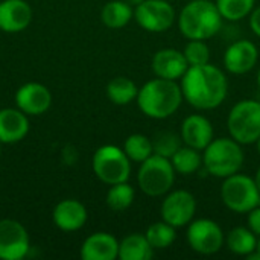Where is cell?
Returning <instances> with one entry per match:
<instances>
[{
	"label": "cell",
	"mask_w": 260,
	"mask_h": 260,
	"mask_svg": "<svg viewBox=\"0 0 260 260\" xmlns=\"http://www.w3.org/2000/svg\"><path fill=\"white\" fill-rule=\"evenodd\" d=\"M197 212V200L187 190L168 192L160 209V215L165 222L175 229H181L192 222Z\"/></svg>",
	"instance_id": "cell-11"
},
{
	"label": "cell",
	"mask_w": 260,
	"mask_h": 260,
	"mask_svg": "<svg viewBox=\"0 0 260 260\" xmlns=\"http://www.w3.org/2000/svg\"><path fill=\"white\" fill-rule=\"evenodd\" d=\"M133 17H134L133 6L123 0H111L105 3L101 12L102 23L110 29L125 27L131 21Z\"/></svg>",
	"instance_id": "cell-22"
},
{
	"label": "cell",
	"mask_w": 260,
	"mask_h": 260,
	"mask_svg": "<svg viewBox=\"0 0 260 260\" xmlns=\"http://www.w3.org/2000/svg\"><path fill=\"white\" fill-rule=\"evenodd\" d=\"M55 225L62 232H76L87 222V209L78 200H62L52 213Z\"/></svg>",
	"instance_id": "cell-18"
},
{
	"label": "cell",
	"mask_w": 260,
	"mask_h": 260,
	"mask_svg": "<svg viewBox=\"0 0 260 260\" xmlns=\"http://www.w3.org/2000/svg\"><path fill=\"white\" fill-rule=\"evenodd\" d=\"M257 84H259V87H260V69H259V73H257Z\"/></svg>",
	"instance_id": "cell-38"
},
{
	"label": "cell",
	"mask_w": 260,
	"mask_h": 260,
	"mask_svg": "<svg viewBox=\"0 0 260 260\" xmlns=\"http://www.w3.org/2000/svg\"><path fill=\"white\" fill-rule=\"evenodd\" d=\"M29 235L15 219L0 221V260H20L29 253Z\"/></svg>",
	"instance_id": "cell-12"
},
{
	"label": "cell",
	"mask_w": 260,
	"mask_h": 260,
	"mask_svg": "<svg viewBox=\"0 0 260 260\" xmlns=\"http://www.w3.org/2000/svg\"><path fill=\"white\" fill-rule=\"evenodd\" d=\"M254 183H256V186H257V190H259L260 193V168L256 171V175H254Z\"/></svg>",
	"instance_id": "cell-35"
},
{
	"label": "cell",
	"mask_w": 260,
	"mask_h": 260,
	"mask_svg": "<svg viewBox=\"0 0 260 260\" xmlns=\"http://www.w3.org/2000/svg\"><path fill=\"white\" fill-rule=\"evenodd\" d=\"M256 143H257V152H259V155H260V137H259V140H257Z\"/></svg>",
	"instance_id": "cell-37"
},
{
	"label": "cell",
	"mask_w": 260,
	"mask_h": 260,
	"mask_svg": "<svg viewBox=\"0 0 260 260\" xmlns=\"http://www.w3.org/2000/svg\"><path fill=\"white\" fill-rule=\"evenodd\" d=\"M91 165L96 177L108 186L128 181L131 175V160L123 149L114 145L101 146L94 152Z\"/></svg>",
	"instance_id": "cell-8"
},
{
	"label": "cell",
	"mask_w": 260,
	"mask_h": 260,
	"mask_svg": "<svg viewBox=\"0 0 260 260\" xmlns=\"http://www.w3.org/2000/svg\"><path fill=\"white\" fill-rule=\"evenodd\" d=\"M123 151L131 161L142 163L154 154L152 140L145 134H131L123 143Z\"/></svg>",
	"instance_id": "cell-27"
},
{
	"label": "cell",
	"mask_w": 260,
	"mask_h": 260,
	"mask_svg": "<svg viewBox=\"0 0 260 260\" xmlns=\"http://www.w3.org/2000/svg\"><path fill=\"white\" fill-rule=\"evenodd\" d=\"M187 69L189 64L184 53L177 49H160L152 56V72L157 78L177 81L183 78Z\"/></svg>",
	"instance_id": "cell-17"
},
{
	"label": "cell",
	"mask_w": 260,
	"mask_h": 260,
	"mask_svg": "<svg viewBox=\"0 0 260 260\" xmlns=\"http://www.w3.org/2000/svg\"><path fill=\"white\" fill-rule=\"evenodd\" d=\"M123 2H126V3L131 5V6H137V5H140L143 0H123Z\"/></svg>",
	"instance_id": "cell-36"
},
{
	"label": "cell",
	"mask_w": 260,
	"mask_h": 260,
	"mask_svg": "<svg viewBox=\"0 0 260 260\" xmlns=\"http://www.w3.org/2000/svg\"><path fill=\"white\" fill-rule=\"evenodd\" d=\"M227 248L238 256H248L257 247V236L248 227H235L225 236Z\"/></svg>",
	"instance_id": "cell-23"
},
{
	"label": "cell",
	"mask_w": 260,
	"mask_h": 260,
	"mask_svg": "<svg viewBox=\"0 0 260 260\" xmlns=\"http://www.w3.org/2000/svg\"><path fill=\"white\" fill-rule=\"evenodd\" d=\"M222 15L212 0H192L178 15V29L187 40H209L222 27Z\"/></svg>",
	"instance_id": "cell-3"
},
{
	"label": "cell",
	"mask_w": 260,
	"mask_h": 260,
	"mask_svg": "<svg viewBox=\"0 0 260 260\" xmlns=\"http://www.w3.org/2000/svg\"><path fill=\"white\" fill-rule=\"evenodd\" d=\"M29 120L21 110H0V143H17L26 137Z\"/></svg>",
	"instance_id": "cell-20"
},
{
	"label": "cell",
	"mask_w": 260,
	"mask_h": 260,
	"mask_svg": "<svg viewBox=\"0 0 260 260\" xmlns=\"http://www.w3.org/2000/svg\"><path fill=\"white\" fill-rule=\"evenodd\" d=\"M180 136L186 146L204 151L213 140V125L203 114H190L183 120Z\"/></svg>",
	"instance_id": "cell-15"
},
{
	"label": "cell",
	"mask_w": 260,
	"mask_h": 260,
	"mask_svg": "<svg viewBox=\"0 0 260 260\" xmlns=\"http://www.w3.org/2000/svg\"><path fill=\"white\" fill-rule=\"evenodd\" d=\"M259 59V52L254 43L239 40L230 44L224 53V67L233 75H245L254 69Z\"/></svg>",
	"instance_id": "cell-13"
},
{
	"label": "cell",
	"mask_w": 260,
	"mask_h": 260,
	"mask_svg": "<svg viewBox=\"0 0 260 260\" xmlns=\"http://www.w3.org/2000/svg\"><path fill=\"white\" fill-rule=\"evenodd\" d=\"M221 200L224 206L239 215L251 212L260 204V193L254 178L244 174H233L224 178L221 186Z\"/></svg>",
	"instance_id": "cell-7"
},
{
	"label": "cell",
	"mask_w": 260,
	"mask_h": 260,
	"mask_svg": "<svg viewBox=\"0 0 260 260\" xmlns=\"http://www.w3.org/2000/svg\"><path fill=\"white\" fill-rule=\"evenodd\" d=\"M169 160L175 172L180 175H192L203 166V155L200 151L186 145L181 146Z\"/></svg>",
	"instance_id": "cell-25"
},
{
	"label": "cell",
	"mask_w": 260,
	"mask_h": 260,
	"mask_svg": "<svg viewBox=\"0 0 260 260\" xmlns=\"http://www.w3.org/2000/svg\"><path fill=\"white\" fill-rule=\"evenodd\" d=\"M154 256V248L145 235L133 233L119 242L120 260H149Z\"/></svg>",
	"instance_id": "cell-21"
},
{
	"label": "cell",
	"mask_w": 260,
	"mask_h": 260,
	"mask_svg": "<svg viewBox=\"0 0 260 260\" xmlns=\"http://www.w3.org/2000/svg\"><path fill=\"white\" fill-rule=\"evenodd\" d=\"M184 101L197 110L207 111L218 108L227 98L229 81L224 72L213 66H190L181 78Z\"/></svg>",
	"instance_id": "cell-1"
},
{
	"label": "cell",
	"mask_w": 260,
	"mask_h": 260,
	"mask_svg": "<svg viewBox=\"0 0 260 260\" xmlns=\"http://www.w3.org/2000/svg\"><path fill=\"white\" fill-rule=\"evenodd\" d=\"M0 155H2V143H0Z\"/></svg>",
	"instance_id": "cell-39"
},
{
	"label": "cell",
	"mask_w": 260,
	"mask_h": 260,
	"mask_svg": "<svg viewBox=\"0 0 260 260\" xmlns=\"http://www.w3.org/2000/svg\"><path fill=\"white\" fill-rule=\"evenodd\" d=\"M136 101L145 116L163 120L178 111L184 98L181 85L177 84V81L155 78L139 88Z\"/></svg>",
	"instance_id": "cell-2"
},
{
	"label": "cell",
	"mask_w": 260,
	"mask_h": 260,
	"mask_svg": "<svg viewBox=\"0 0 260 260\" xmlns=\"http://www.w3.org/2000/svg\"><path fill=\"white\" fill-rule=\"evenodd\" d=\"M119 257V241L105 232L90 235L81 247L82 260H114Z\"/></svg>",
	"instance_id": "cell-19"
},
{
	"label": "cell",
	"mask_w": 260,
	"mask_h": 260,
	"mask_svg": "<svg viewBox=\"0 0 260 260\" xmlns=\"http://www.w3.org/2000/svg\"><path fill=\"white\" fill-rule=\"evenodd\" d=\"M32 20V9L24 0L0 2V30L17 34L24 30Z\"/></svg>",
	"instance_id": "cell-16"
},
{
	"label": "cell",
	"mask_w": 260,
	"mask_h": 260,
	"mask_svg": "<svg viewBox=\"0 0 260 260\" xmlns=\"http://www.w3.org/2000/svg\"><path fill=\"white\" fill-rule=\"evenodd\" d=\"M248 229L256 236H260V206L248 212Z\"/></svg>",
	"instance_id": "cell-32"
},
{
	"label": "cell",
	"mask_w": 260,
	"mask_h": 260,
	"mask_svg": "<svg viewBox=\"0 0 260 260\" xmlns=\"http://www.w3.org/2000/svg\"><path fill=\"white\" fill-rule=\"evenodd\" d=\"M15 104L17 108L24 114L38 116L49 110L52 104V94L46 85L40 82H27L17 90Z\"/></svg>",
	"instance_id": "cell-14"
},
{
	"label": "cell",
	"mask_w": 260,
	"mask_h": 260,
	"mask_svg": "<svg viewBox=\"0 0 260 260\" xmlns=\"http://www.w3.org/2000/svg\"><path fill=\"white\" fill-rule=\"evenodd\" d=\"M224 242L225 236L218 222L209 218H201L189 224L187 244L195 253L203 256L216 254L224 247Z\"/></svg>",
	"instance_id": "cell-9"
},
{
	"label": "cell",
	"mask_w": 260,
	"mask_h": 260,
	"mask_svg": "<svg viewBox=\"0 0 260 260\" xmlns=\"http://www.w3.org/2000/svg\"><path fill=\"white\" fill-rule=\"evenodd\" d=\"M139 88L134 81L125 76L111 79L107 85V96L114 105H128L137 99Z\"/></svg>",
	"instance_id": "cell-24"
},
{
	"label": "cell",
	"mask_w": 260,
	"mask_h": 260,
	"mask_svg": "<svg viewBox=\"0 0 260 260\" xmlns=\"http://www.w3.org/2000/svg\"><path fill=\"white\" fill-rule=\"evenodd\" d=\"M227 128L230 137L241 145H253L260 137V102L254 99L239 101L229 113Z\"/></svg>",
	"instance_id": "cell-6"
},
{
	"label": "cell",
	"mask_w": 260,
	"mask_h": 260,
	"mask_svg": "<svg viewBox=\"0 0 260 260\" xmlns=\"http://www.w3.org/2000/svg\"><path fill=\"white\" fill-rule=\"evenodd\" d=\"M247 257H248V259L260 260V239H257V247H256V250H254L251 254H248Z\"/></svg>",
	"instance_id": "cell-34"
},
{
	"label": "cell",
	"mask_w": 260,
	"mask_h": 260,
	"mask_svg": "<svg viewBox=\"0 0 260 260\" xmlns=\"http://www.w3.org/2000/svg\"><path fill=\"white\" fill-rule=\"evenodd\" d=\"M250 27L254 32V35L260 38V6L254 8L250 14Z\"/></svg>",
	"instance_id": "cell-33"
},
{
	"label": "cell",
	"mask_w": 260,
	"mask_h": 260,
	"mask_svg": "<svg viewBox=\"0 0 260 260\" xmlns=\"http://www.w3.org/2000/svg\"><path fill=\"white\" fill-rule=\"evenodd\" d=\"M215 3L224 20L239 21L251 14L256 0H216Z\"/></svg>",
	"instance_id": "cell-29"
},
{
	"label": "cell",
	"mask_w": 260,
	"mask_h": 260,
	"mask_svg": "<svg viewBox=\"0 0 260 260\" xmlns=\"http://www.w3.org/2000/svg\"><path fill=\"white\" fill-rule=\"evenodd\" d=\"M186 61L190 66H204L210 62V49L204 40H189L183 50Z\"/></svg>",
	"instance_id": "cell-31"
},
{
	"label": "cell",
	"mask_w": 260,
	"mask_h": 260,
	"mask_svg": "<svg viewBox=\"0 0 260 260\" xmlns=\"http://www.w3.org/2000/svg\"><path fill=\"white\" fill-rule=\"evenodd\" d=\"M136 198V190L126 181L113 184L107 192V206L113 212H123L131 207Z\"/></svg>",
	"instance_id": "cell-26"
},
{
	"label": "cell",
	"mask_w": 260,
	"mask_h": 260,
	"mask_svg": "<svg viewBox=\"0 0 260 260\" xmlns=\"http://www.w3.org/2000/svg\"><path fill=\"white\" fill-rule=\"evenodd\" d=\"M175 169L169 158L152 154L140 163L137 183L140 190L148 197H163L174 187Z\"/></svg>",
	"instance_id": "cell-5"
},
{
	"label": "cell",
	"mask_w": 260,
	"mask_h": 260,
	"mask_svg": "<svg viewBox=\"0 0 260 260\" xmlns=\"http://www.w3.org/2000/svg\"><path fill=\"white\" fill-rule=\"evenodd\" d=\"M244 165L241 143L232 137L213 139L203 151V166L216 178H227L238 174Z\"/></svg>",
	"instance_id": "cell-4"
},
{
	"label": "cell",
	"mask_w": 260,
	"mask_h": 260,
	"mask_svg": "<svg viewBox=\"0 0 260 260\" xmlns=\"http://www.w3.org/2000/svg\"><path fill=\"white\" fill-rule=\"evenodd\" d=\"M134 18L142 29L160 34L175 23V9L168 0H143L136 6Z\"/></svg>",
	"instance_id": "cell-10"
},
{
	"label": "cell",
	"mask_w": 260,
	"mask_h": 260,
	"mask_svg": "<svg viewBox=\"0 0 260 260\" xmlns=\"http://www.w3.org/2000/svg\"><path fill=\"white\" fill-rule=\"evenodd\" d=\"M181 146H183L181 136H177L175 133L171 131H160L152 139L154 154H158L166 158H171Z\"/></svg>",
	"instance_id": "cell-30"
},
{
	"label": "cell",
	"mask_w": 260,
	"mask_h": 260,
	"mask_svg": "<svg viewBox=\"0 0 260 260\" xmlns=\"http://www.w3.org/2000/svg\"><path fill=\"white\" fill-rule=\"evenodd\" d=\"M145 236L154 250H165L174 244V241L177 238V232H175V227H172L171 224L160 221V222L151 224L148 227Z\"/></svg>",
	"instance_id": "cell-28"
}]
</instances>
